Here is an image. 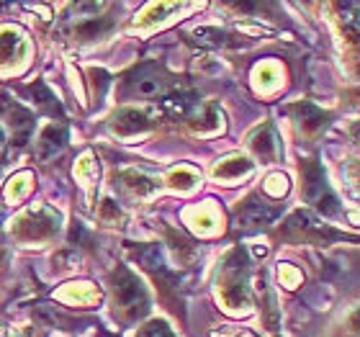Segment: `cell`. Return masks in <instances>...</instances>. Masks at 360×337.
Here are the masks:
<instances>
[{"instance_id":"6da1fadb","label":"cell","mask_w":360,"mask_h":337,"mask_svg":"<svg viewBox=\"0 0 360 337\" xmlns=\"http://www.w3.org/2000/svg\"><path fill=\"white\" fill-rule=\"evenodd\" d=\"M60 229V214L49 206H31L15 219V234L23 240H46Z\"/></svg>"},{"instance_id":"7a4b0ae2","label":"cell","mask_w":360,"mask_h":337,"mask_svg":"<svg viewBox=\"0 0 360 337\" xmlns=\"http://www.w3.org/2000/svg\"><path fill=\"white\" fill-rule=\"evenodd\" d=\"M113 293H116V301H119V307L124 309V314L129 319H136V317H142L147 312V293H144L142 284L127 268L116 270V276H113Z\"/></svg>"},{"instance_id":"3957f363","label":"cell","mask_w":360,"mask_h":337,"mask_svg":"<svg viewBox=\"0 0 360 337\" xmlns=\"http://www.w3.org/2000/svg\"><path fill=\"white\" fill-rule=\"evenodd\" d=\"M304 196H307V201L314 209H319L327 217H335L340 211L338 198L332 196L330 186L324 180L322 167L316 165V163H304Z\"/></svg>"},{"instance_id":"277c9868","label":"cell","mask_w":360,"mask_h":337,"mask_svg":"<svg viewBox=\"0 0 360 337\" xmlns=\"http://www.w3.org/2000/svg\"><path fill=\"white\" fill-rule=\"evenodd\" d=\"M283 234L288 240H319V237H327V227L314 219L307 211H296L288 222L283 224Z\"/></svg>"},{"instance_id":"5b68a950","label":"cell","mask_w":360,"mask_h":337,"mask_svg":"<svg viewBox=\"0 0 360 337\" xmlns=\"http://www.w3.org/2000/svg\"><path fill=\"white\" fill-rule=\"evenodd\" d=\"M276 217H278V209H273V206H268V203L248 201V203H242L240 206L234 222H237L240 229H257V227L270 224Z\"/></svg>"},{"instance_id":"8992f818","label":"cell","mask_w":360,"mask_h":337,"mask_svg":"<svg viewBox=\"0 0 360 337\" xmlns=\"http://www.w3.org/2000/svg\"><path fill=\"white\" fill-rule=\"evenodd\" d=\"M291 113L304 134H316V132H322V129L327 127V121H330V113L322 111V108L314 103H296V106H291Z\"/></svg>"},{"instance_id":"52a82bcc","label":"cell","mask_w":360,"mask_h":337,"mask_svg":"<svg viewBox=\"0 0 360 337\" xmlns=\"http://www.w3.org/2000/svg\"><path fill=\"white\" fill-rule=\"evenodd\" d=\"M111 127L116 134H139L144 129H150V116L144 111H136V108H124L113 116Z\"/></svg>"},{"instance_id":"ba28073f","label":"cell","mask_w":360,"mask_h":337,"mask_svg":"<svg viewBox=\"0 0 360 337\" xmlns=\"http://www.w3.org/2000/svg\"><path fill=\"white\" fill-rule=\"evenodd\" d=\"M250 147L255 152L260 160H273L278 155V139H276V132L270 124H263L260 129H255L252 134H250Z\"/></svg>"},{"instance_id":"9c48e42d","label":"cell","mask_w":360,"mask_h":337,"mask_svg":"<svg viewBox=\"0 0 360 337\" xmlns=\"http://www.w3.org/2000/svg\"><path fill=\"white\" fill-rule=\"evenodd\" d=\"M26 37L18 29H3L0 31V62H15L21 60V52H26Z\"/></svg>"},{"instance_id":"30bf717a","label":"cell","mask_w":360,"mask_h":337,"mask_svg":"<svg viewBox=\"0 0 360 337\" xmlns=\"http://www.w3.org/2000/svg\"><path fill=\"white\" fill-rule=\"evenodd\" d=\"M221 127H224V119H221V111L217 106H203L201 116H195L191 121V129L198 134H214V132H221Z\"/></svg>"},{"instance_id":"8fae6325","label":"cell","mask_w":360,"mask_h":337,"mask_svg":"<svg viewBox=\"0 0 360 337\" xmlns=\"http://www.w3.org/2000/svg\"><path fill=\"white\" fill-rule=\"evenodd\" d=\"M252 167H255V163H250L248 158H229V160H224V163H219V165L214 167V175L221 178V180H237V178L250 175Z\"/></svg>"},{"instance_id":"7c38bea8","label":"cell","mask_w":360,"mask_h":337,"mask_svg":"<svg viewBox=\"0 0 360 337\" xmlns=\"http://www.w3.org/2000/svg\"><path fill=\"white\" fill-rule=\"evenodd\" d=\"M65 139H68V129L62 127V124H52V127H46L41 132V155L49 158L54 152H60L65 147Z\"/></svg>"},{"instance_id":"4fadbf2b","label":"cell","mask_w":360,"mask_h":337,"mask_svg":"<svg viewBox=\"0 0 360 337\" xmlns=\"http://www.w3.org/2000/svg\"><path fill=\"white\" fill-rule=\"evenodd\" d=\"M121 180H124V188L134 196H150L152 191L158 188L150 175H144V172H139V170H127L121 175Z\"/></svg>"},{"instance_id":"5bb4252c","label":"cell","mask_w":360,"mask_h":337,"mask_svg":"<svg viewBox=\"0 0 360 337\" xmlns=\"http://www.w3.org/2000/svg\"><path fill=\"white\" fill-rule=\"evenodd\" d=\"M191 106H193V101H191V96H188V93H183V90H175V93H170V96L162 101V108H165V113H167V116H173V119L186 116V113L191 111Z\"/></svg>"},{"instance_id":"9a60e30c","label":"cell","mask_w":360,"mask_h":337,"mask_svg":"<svg viewBox=\"0 0 360 337\" xmlns=\"http://www.w3.org/2000/svg\"><path fill=\"white\" fill-rule=\"evenodd\" d=\"M31 180H34V175H31V172H21V175H15V178L11 180V186L6 188L8 201H18V198H23V196L29 193Z\"/></svg>"},{"instance_id":"2e32d148","label":"cell","mask_w":360,"mask_h":337,"mask_svg":"<svg viewBox=\"0 0 360 337\" xmlns=\"http://www.w3.org/2000/svg\"><path fill=\"white\" fill-rule=\"evenodd\" d=\"M111 29V21H103V18H88L75 29V34L80 39H98L103 31Z\"/></svg>"},{"instance_id":"e0dca14e","label":"cell","mask_w":360,"mask_h":337,"mask_svg":"<svg viewBox=\"0 0 360 337\" xmlns=\"http://www.w3.org/2000/svg\"><path fill=\"white\" fill-rule=\"evenodd\" d=\"M167 180H170V186L178 188V191H188V188H193L195 183H198V172L191 170V167H178V170H173L167 175Z\"/></svg>"},{"instance_id":"ac0fdd59","label":"cell","mask_w":360,"mask_h":337,"mask_svg":"<svg viewBox=\"0 0 360 337\" xmlns=\"http://www.w3.org/2000/svg\"><path fill=\"white\" fill-rule=\"evenodd\" d=\"M265 191L270 196H276V198H283L288 193V178H285L283 172H276V175H268L265 178Z\"/></svg>"},{"instance_id":"d6986e66","label":"cell","mask_w":360,"mask_h":337,"mask_svg":"<svg viewBox=\"0 0 360 337\" xmlns=\"http://www.w3.org/2000/svg\"><path fill=\"white\" fill-rule=\"evenodd\" d=\"M134 90L139 96H158V93H162V83L158 77H142L134 83Z\"/></svg>"},{"instance_id":"ffe728a7","label":"cell","mask_w":360,"mask_h":337,"mask_svg":"<svg viewBox=\"0 0 360 337\" xmlns=\"http://www.w3.org/2000/svg\"><path fill=\"white\" fill-rule=\"evenodd\" d=\"M139 337H173V332H170V327L165 322H150Z\"/></svg>"},{"instance_id":"44dd1931","label":"cell","mask_w":360,"mask_h":337,"mask_svg":"<svg viewBox=\"0 0 360 337\" xmlns=\"http://www.w3.org/2000/svg\"><path fill=\"white\" fill-rule=\"evenodd\" d=\"M101 217H103V219H121V211H119V206H116L113 201H103Z\"/></svg>"},{"instance_id":"7402d4cb","label":"cell","mask_w":360,"mask_h":337,"mask_svg":"<svg viewBox=\"0 0 360 337\" xmlns=\"http://www.w3.org/2000/svg\"><path fill=\"white\" fill-rule=\"evenodd\" d=\"M350 327H353V330L360 335V309H358V312H355L353 317H350Z\"/></svg>"},{"instance_id":"603a6c76","label":"cell","mask_w":360,"mask_h":337,"mask_svg":"<svg viewBox=\"0 0 360 337\" xmlns=\"http://www.w3.org/2000/svg\"><path fill=\"white\" fill-rule=\"evenodd\" d=\"M0 155H3V134H0Z\"/></svg>"},{"instance_id":"cb8c5ba5","label":"cell","mask_w":360,"mask_h":337,"mask_svg":"<svg viewBox=\"0 0 360 337\" xmlns=\"http://www.w3.org/2000/svg\"><path fill=\"white\" fill-rule=\"evenodd\" d=\"M358 180H360V167H358Z\"/></svg>"},{"instance_id":"d4e9b609","label":"cell","mask_w":360,"mask_h":337,"mask_svg":"<svg viewBox=\"0 0 360 337\" xmlns=\"http://www.w3.org/2000/svg\"><path fill=\"white\" fill-rule=\"evenodd\" d=\"M355 96H358V98H360V90H358V93H355Z\"/></svg>"}]
</instances>
